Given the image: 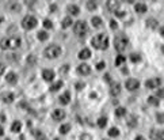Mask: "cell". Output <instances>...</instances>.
<instances>
[{
    "mask_svg": "<svg viewBox=\"0 0 164 140\" xmlns=\"http://www.w3.org/2000/svg\"><path fill=\"white\" fill-rule=\"evenodd\" d=\"M91 44H92L94 48H96V49H100V50H104V49H107L108 46V37L106 34H98L95 36L91 40Z\"/></svg>",
    "mask_w": 164,
    "mask_h": 140,
    "instance_id": "6da1fadb",
    "label": "cell"
},
{
    "mask_svg": "<svg viewBox=\"0 0 164 140\" xmlns=\"http://www.w3.org/2000/svg\"><path fill=\"white\" fill-rule=\"evenodd\" d=\"M128 45H129V40L125 36L115 37V40H114V48H115V50L123 52V50L128 48Z\"/></svg>",
    "mask_w": 164,
    "mask_h": 140,
    "instance_id": "7a4b0ae2",
    "label": "cell"
},
{
    "mask_svg": "<svg viewBox=\"0 0 164 140\" xmlns=\"http://www.w3.org/2000/svg\"><path fill=\"white\" fill-rule=\"evenodd\" d=\"M73 31H75V34L79 37H83V36H86L87 34V31H88V26H87V23L84 21H77L75 25H73Z\"/></svg>",
    "mask_w": 164,
    "mask_h": 140,
    "instance_id": "3957f363",
    "label": "cell"
},
{
    "mask_svg": "<svg viewBox=\"0 0 164 140\" xmlns=\"http://www.w3.org/2000/svg\"><path fill=\"white\" fill-rule=\"evenodd\" d=\"M60 55H61V48L58 45H50L45 49V56L48 59H57Z\"/></svg>",
    "mask_w": 164,
    "mask_h": 140,
    "instance_id": "277c9868",
    "label": "cell"
},
{
    "mask_svg": "<svg viewBox=\"0 0 164 140\" xmlns=\"http://www.w3.org/2000/svg\"><path fill=\"white\" fill-rule=\"evenodd\" d=\"M22 26L23 29L26 30H31V29H34L37 26V18L33 15H26L23 18V21H22Z\"/></svg>",
    "mask_w": 164,
    "mask_h": 140,
    "instance_id": "5b68a950",
    "label": "cell"
},
{
    "mask_svg": "<svg viewBox=\"0 0 164 140\" xmlns=\"http://www.w3.org/2000/svg\"><path fill=\"white\" fill-rule=\"evenodd\" d=\"M125 86H126V88H128L129 91H136L140 87V82L137 79H128Z\"/></svg>",
    "mask_w": 164,
    "mask_h": 140,
    "instance_id": "8992f818",
    "label": "cell"
},
{
    "mask_svg": "<svg viewBox=\"0 0 164 140\" xmlns=\"http://www.w3.org/2000/svg\"><path fill=\"white\" fill-rule=\"evenodd\" d=\"M7 41H8V49H18L21 46L19 37H11V38H7Z\"/></svg>",
    "mask_w": 164,
    "mask_h": 140,
    "instance_id": "52a82bcc",
    "label": "cell"
},
{
    "mask_svg": "<svg viewBox=\"0 0 164 140\" xmlns=\"http://www.w3.org/2000/svg\"><path fill=\"white\" fill-rule=\"evenodd\" d=\"M160 79L159 78H152V79H149V80H147L145 82V86L148 88H157L160 86Z\"/></svg>",
    "mask_w": 164,
    "mask_h": 140,
    "instance_id": "ba28073f",
    "label": "cell"
},
{
    "mask_svg": "<svg viewBox=\"0 0 164 140\" xmlns=\"http://www.w3.org/2000/svg\"><path fill=\"white\" fill-rule=\"evenodd\" d=\"M52 117H53V120H56V121H61V120L65 118V112L61 109H56V110H53Z\"/></svg>",
    "mask_w": 164,
    "mask_h": 140,
    "instance_id": "9c48e42d",
    "label": "cell"
},
{
    "mask_svg": "<svg viewBox=\"0 0 164 140\" xmlns=\"http://www.w3.org/2000/svg\"><path fill=\"white\" fill-rule=\"evenodd\" d=\"M119 93H121V84L117 83V82H113L110 86V94L113 97H117V95H119Z\"/></svg>",
    "mask_w": 164,
    "mask_h": 140,
    "instance_id": "30bf717a",
    "label": "cell"
},
{
    "mask_svg": "<svg viewBox=\"0 0 164 140\" xmlns=\"http://www.w3.org/2000/svg\"><path fill=\"white\" fill-rule=\"evenodd\" d=\"M14 98H15V95L12 93H10V91H8V93H3L0 95V99H1L4 104H11V102L14 101Z\"/></svg>",
    "mask_w": 164,
    "mask_h": 140,
    "instance_id": "8fae6325",
    "label": "cell"
},
{
    "mask_svg": "<svg viewBox=\"0 0 164 140\" xmlns=\"http://www.w3.org/2000/svg\"><path fill=\"white\" fill-rule=\"evenodd\" d=\"M164 136V132L163 131H157V129H152L151 131V135H149V137H151V140H161Z\"/></svg>",
    "mask_w": 164,
    "mask_h": 140,
    "instance_id": "7c38bea8",
    "label": "cell"
},
{
    "mask_svg": "<svg viewBox=\"0 0 164 140\" xmlns=\"http://www.w3.org/2000/svg\"><path fill=\"white\" fill-rule=\"evenodd\" d=\"M77 72L80 73V75H88V73L91 72V68H90V65L88 64H80L79 67H77Z\"/></svg>",
    "mask_w": 164,
    "mask_h": 140,
    "instance_id": "4fadbf2b",
    "label": "cell"
},
{
    "mask_svg": "<svg viewBox=\"0 0 164 140\" xmlns=\"http://www.w3.org/2000/svg\"><path fill=\"white\" fill-rule=\"evenodd\" d=\"M42 78L45 79L46 82H52L54 79V72L52 69H44L42 71Z\"/></svg>",
    "mask_w": 164,
    "mask_h": 140,
    "instance_id": "5bb4252c",
    "label": "cell"
},
{
    "mask_svg": "<svg viewBox=\"0 0 164 140\" xmlns=\"http://www.w3.org/2000/svg\"><path fill=\"white\" fill-rule=\"evenodd\" d=\"M5 80H7V83H10V84H16V82H18V75H16L15 72H8L7 76H5Z\"/></svg>",
    "mask_w": 164,
    "mask_h": 140,
    "instance_id": "9a60e30c",
    "label": "cell"
},
{
    "mask_svg": "<svg viewBox=\"0 0 164 140\" xmlns=\"http://www.w3.org/2000/svg\"><path fill=\"white\" fill-rule=\"evenodd\" d=\"M90 57H91V50L88 48H84L79 52V59H82V60H87Z\"/></svg>",
    "mask_w": 164,
    "mask_h": 140,
    "instance_id": "2e32d148",
    "label": "cell"
},
{
    "mask_svg": "<svg viewBox=\"0 0 164 140\" xmlns=\"http://www.w3.org/2000/svg\"><path fill=\"white\" fill-rule=\"evenodd\" d=\"M69 102H71V94H69V91H65V93L60 97V104L68 105Z\"/></svg>",
    "mask_w": 164,
    "mask_h": 140,
    "instance_id": "e0dca14e",
    "label": "cell"
},
{
    "mask_svg": "<svg viewBox=\"0 0 164 140\" xmlns=\"http://www.w3.org/2000/svg\"><path fill=\"white\" fill-rule=\"evenodd\" d=\"M134 10L137 11L139 14H144V12H147L148 7H147V4H145V3H137V4L134 5Z\"/></svg>",
    "mask_w": 164,
    "mask_h": 140,
    "instance_id": "ac0fdd59",
    "label": "cell"
},
{
    "mask_svg": "<svg viewBox=\"0 0 164 140\" xmlns=\"http://www.w3.org/2000/svg\"><path fill=\"white\" fill-rule=\"evenodd\" d=\"M106 7H107V8L111 11V12H115V11L118 10V7H119V3H118V1H114V0H111V1H107Z\"/></svg>",
    "mask_w": 164,
    "mask_h": 140,
    "instance_id": "d6986e66",
    "label": "cell"
},
{
    "mask_svg": "<svg viewBox=\"0 0 164 140\" xmlns=\"http://www.w3.org/2000/svg\"><path fill=\"white\" fill-rule=\"evenodd\" d=\"M68 12H69L71 15H77V14L80 12V8H79L76 4H69L68 5Z\"/></svg>",
    "mask_w": 164,
    "mask_h": 140,
    "instance_id": "ffe728a7",
    "label": "cell"
},
{
    "mask_svg": "<svg viewBox=\"0 0 164 140\" xmlns=\"http://www.w3.org/2000/svg\"><path fill=\"white\" fill-rule=\"evenodd\" d=\"M72 23H73L72 18H71V16H67V18H64V19H62L61 27H62V29H68L69 26H72Z\"/></svg>",
    "mask_w": 164,
    "mask_h": 140,
    "instance_id": "44dd1931",
    "label": "cell"
},
{
    "mask_svg": "<svg viewBox=\"0 0 164 140\" xmlns=\"http://www.w3.org/2000/svg\"><path fill=\"white\" fill-rule=\"evenodd\" d=\"M126 124H128V127H130V128H134V127L137 125V118H136V116H129Z\"/></svg>",
    "mask_w": 164,
    "mask_h": 140,
    "instance_id": "7402d4cb",
    "label": "cell"
},
{
    "mask_svg": "<svg viewBox=\"0 0 164 140\" xmlns=\"http://www.w3.org/2000/svg\"><path fill=\"white\" fill-rule=\"evenodd\" d=\"M21 129H22L21 121H14V122H12V125H11V131H12V132H15V133H18Z\"/></svg>",
    "mask_w": 164,
    "mask_h": 140,
    "instance_id": "603a6c76",
    "label": "cell"
},
{
    "mask_svg": "<svg viewBox=\"0 0 164 140\" xmlns=\"http://www.w3.org/2000/svg\"><path fill=\"white\" fill-rule=\"evenodd\" d=\"M147 26L151 27V29H156L157 27V21L155 18H149V19H147Z\"/></svg>",
    "mask_w": 164,
    "mask_h": 140,
    "instance_id": "cb8c5ba5",
    "label": "cell"
},
{
    "mask_svg": "<svg viewBox=\"0 0 164 140\" xmlns=\"http://www.w3.org/2000/svg\"><path fill=\"white\" fill-rule=\"evenodd\" d=\"M91 22H92L94 27H102V19L99 16H94L92 19H91Z\"/></svg>",
    "mask_w": 164,
    "mask_h": 140,
    "instance_id": "d4e9b609",
    "label": "cell"
},
{
    "mask_svg": "<svg viewBox=\"0 0 164 140\" xmlns=\"http://www.w3.org/2000/svg\"><path fill=\"white\" fill-rule=\"evenodd\" d=\"M69 131H71V125L69 124H62L61 127H60V133H62V135L68 133Z\"/></svg>",
    "mask_w": 164,
    "mask_h": 140,
    "instance_id": "484cf974",
    "label": "cell"
},
{
    "mask_svg": "<svg viewBox=\"0 0 164 140\" xmlns=\"http://www.w3.org/2000/svg\"><path fill=\"white\" fill-rule=\"evenodd\" d=\"M48 38H49V34H48L46 31H39V33H38V40H39V41H46Z\"/></svg>",
    "mask_w": 164,
    "mask_h": 140,
    "instance_id": "4316f807",
    "label": "cell"
},
{
    "mask_svg": "<svg viewBox=\"0 0 164 140\" xmlns=\"http://www.w3.org/2000/svg\"><path fill=\"white\" fill-rule=\"evenodd\" d=\"M125 114H126V109H125V108H122V106L117 108V110H115V116H117V117H122Z\"/></svg>",
    "mask_w": 164,
    "mask_h": 140,
    "instance_id": "83f0119b",
    "label": "cell"
},
{
    "mask_svg": "<svg viewBox=\"0 0 164 140\" xmlns=\"http://www.w3.org/2000/svg\"><path fill=\"white\" fill-rule=\"evenodd\" d=\"M61 87H62V82L61 80H58V82H56L54 84H52L50 86V91H57V90H60Z\"/></svg>",
    "mask_w": 164,
    "mask_h": 140,
    "instance_id": "f1b7e54d",
    "label": "cell"
},
{
    "mask_svg": "<svg viewBox=\"0 0 164 140\" xmlns=\"http://www.w3.org/2000/svg\"><path fill=\"white\" fill-rule=\"evenodd\" d=\"M106 124H107V118L106 117H100V118L98 120V127L99 128H104Z\"/></svg>",
    "mask_w": 164,
    "mask_h": 140,
    "instance_id": "f546056e",
    "label": "cell"
},
{
    "mask_svg": "<svg viewBox=\"0 0 164 140\" xmlns=\"http://www.w3.org/2000/svg\"><path fill=\"white\" fill-rule=\"evenodd\" d=\"M118 135H119V131H118L117 128H110V131H108V136H111V137H117Z\"/></svg>",
    "mask_w": 164,
    "mask_h": 140,
    "instance_id": "4dcf8cb0",
    "label": "cell"
},
{
    "mask_svg": "<svg viewBox=\"0 0 164 140\" xmlns=\"http://www.w3.org/2000/svg\"><path fill=\"white\" fill-rule=\"evenodd\" d=\"M148 104L149 105H153V106H157V105H159V99L156 98V97H149V98H148Z\"/></svg>",
    "mask_w": 164,
    "mask_h": 140,
    "instance_id": "1f68e13d",
    "label": "cell"
},
{
    "mask_svg": "<svg viewBox=\"0 0 164 140\" xmlns=\"http://www.w3.org/2000/svg\"><path fill=\"white\" fill-rule=\"evenodd\" d=\"M130 60L133 63H139L140 60H141V57H140V55H137V53H132V55H130Z\"/></svg>",
    "mask_w": 164,
    "mask_h": 140,
    "instance_id": "d6a6232c",
    "label": "cell"
},
{
    "mask_svg": "<svg viewBox=\"0 0 164 140\" xmlns=\"http://www.w3.org/2000/svg\"><path fill=\"white\" fill-rule=\"evenodd\" d=\"M0 48L1 49H8V41H7V38H3L1 41H0Z\"/></svg>",
    "mask_w": 164,
    "mask_h": 140,
    "instance_id": "836d02e7",
    "label": "cell"
},
{
    "mask_svg": "<svg viewBox=\"0 0 164 140\" xmlns=\"http://www.w3.org/2000/svg\"><path fill=\"white\" fill-rule=\"evenodd\" d=\"M125 56H118L117 59H115V65H121L122 63H125Z\"/></svg>",
    "mask_w": 164,
    "mask_h": 140,
    "instance_id": "e575fe53",
    "label": "cell"
},
{
    "mask_svg": "<svg viewBox=\"0 0 164 140\" xmlns=\"http://www.w3.org/2000/svg\"><path fill=\"white\" fill-rule=\"evenodd\" d=\"M156 118L159 124H164V113H157L156 114Z\"/></svg>",
    "mask_w": 164,
    "mask_h": 140,
    "instance_id": "d590c367",
    "label": "cell"
},
{
    "mask_svg": "<svg viewBox=\"0 0 164 140\" xmlns=\"http://www.w3.org/2000/svg\"><path fill=\"white\" fill-rule=\"evenodd\" d=\"M98 7V4L95 3V1H87V8L88 10H95Z\"/></svg>",
    "mask_w": 164,
    "mask_h": 140,
    "instance_id": "8d00e7d4",
    "label": "cell"
},
{
    "mask_svg": "<svg viewBox=\"0 0 164 140\" xmlns=\"http://www.w3.org/2000/svg\"><path fill=\"white\" fill-rule=\"evenodd\" d=\"M10 10L11 11H15V12H18V11L21 10V5L18 4V3H14V4L10 5Z\"/></svg>",
    "mask_w": 164,
    "mask_h": 140,
    "instance_id": "74e56055",
    "label": "cell"
},
{
    "mask_svg": "<svg viewBox=\"0 0 164 140\" xmlns=\"http://www.w3.org/2000/svg\"><path fill=\"white\" fill-rule=\"evenodd\" d=\"M7 60H8V61H16V60H18V55H15V53L8 55V56H7Z\"/></svg>",
    "mask_w": 164,
    "mask_h": 140,
    "instance_id": "f35d334b",
    "label": "cell"
},
{
    "mask_svg": "<svg viewBox=\"0 0 164 140\" xmlns=\"http://www.w3.org/2000/svg\"><path fill=\"white\" fill-rule=\"evenodd\" d=\"M44 27H45V29H52L53 25H52V22L49 21V19H45V21H44Z\"/></svg>",
    "mask_w": 164,
    "mask_h": 140,
    "instance_id": "ab89813d",
    "label": "cell"
},
{
    "mask_svg": "<svg viewBox=\"0 0 164 140\" xmlns=\"http://www.w3.org/2000/svg\"><path fill=\"white\" fill-rule=\"evenodd\" d=\"M156 97H157V98H164V88H159V90L156 91Z\"/></svg>",
    "mask_w": 164,
    "mask_h": 140,
    "instance_id": "60d3db41",
    "label": "cell"
},
{
    "mask_svg": "<svg viewBox=\"0 0 164 140\" xmlns=\"http://www.w3.org/2000/svg\"><path fill=\"white\" fill-rule=\"evenodd\" d=\"M106 67V64H104V61H100V63H98L96 64V68L100 71V69H103V68Z\"/></svg>",
    "mask_w": 164,
    "mask_h": 140,
    "instance_id": "b9f144b4",
    "label": "cell"
},
{
    "mask_svg": "<svg viewBox=\"0 0 164 140\" xmlns=\"http://www.w3.org/2000/svg\"><path fill=\"white\" fill-rule=\"evenodd\" d=\"M33 135L35 136L37 139H38V137H41V136H44V135H42V132H41V131H38V129L34 131V132H33Z\"/></svg>",
    "mask_w": 164,
    "mask_h": 140,
    "instance_id": "7bdbcfd3",
    "label": "cell"
},
{
    "mask_svg": "<svg viewBox=\"0 0 164 140\" xmlns=\"http://www.w3.org/2000/svg\"><path fill=\"white\" fill-rule=\"evenodd\" d=\"M27 61L30 63V64H34V63H35V56L30 55V56H29V59H27Z\"/></svg>",
    "mask_w": 164,
    "mask_h": 140,
    "instance_id": "ee69618b",
    "label": "cell"
},
{
    "mask_svg": "<svg viewBox=\"0 0 164 140\" xmlns=\"http://www.w3.org/2000/svg\"><path fill=\"white\" fill-rule=\"evenodd\" d=\"M80 139H82V140H91L92 137H91L90 135H87V133H84V135H82V137H80Z\"/></svg>",
    "mask_w": 164,
    "mask_h": 140,
    "instance_id": "f6af8a7d",
    "label": "cell"
},
{
    "mask_svg": "<svg viewBox=\"0 0 164 140\" xmlns=\"http://www.w3.org/2000/svg\"><path fill=\"white\" fill-rule=\"evenodd\" d=\"M110 27H111L113 30H115V29H117V22H115V21H110Z\"/></svg>",
    "mask_w": 164,
    "mask_h": 140,
    "instance_id": "bcb514c9",
    "label": "cell"
},
{
    "mask_svg": "<svg viewBox=\"0 0 164 140\" xmlns=\"http://www.w3.org/2000/svg\"><path fill=\"white\" fill-rule=\"evenodd\" d=\"M114 14H115V15H117V16H123V15H125V11H115V12H114Z\"/></svg>",
    "mask_w": 164,
    "mask_h": 140,
    "instance_id": "7dc6e473",
    "label": "cell"
},
{
    "mask_svg": "<svg viewBox=\"0 0 164 140\" xmlns=\"http://www.w3.org/2000/svg\"><path fill=\"white\" fill-rule=\"evenodd\" d=\"M68 69H69V65H64V68H61V71H60V72H61V73H65Z\"/></svg>",
    "mask_w": 164,
    "mask_h": 140,
    "instance_id": "c3c4849f",
    "label": "cell"
},
{
    "mask_svg": "<svg viewBox=\"0 0 164 140\" xmlns=\"http://www.w3.org/2000/svg\"><path fill=\"white\" fill-rule=\"evenodd\" d=\"M4 71H5V67L3 65V64H0V76H1V75L4 73Z\"/></svg>",
    "mask_w": 164,
    "mask_h": 140,
    "instance_id": "681fc988",
    "label": "cell"
},
{
    "mask_svg": "<svg viewBox=\"0 0 164 140\" xmlns=\"http://www.w3.org/2000/svg\"><path fill=\"white\" fill-rule=\"evenodd\" d=\"M103 78H104V80H106V82H110V80H111V76H110L108 73H106V75H104Z\"/></svg>",
    "mask_w": 164,
    "mask_h": 140,
    "instance_id": "f907efd6",
    "label": "cell"
},
{
    "mask_svg": "<svg viewBox=\"0 0 164 140\" xmlns=\"http://www.w3.org/2000/svg\"><path fill=\"white\" fill-rule=\"evenodd\" d=\"M5 121V116L3 113H0V122H4Z\"/></svg>",
    "mask_w": 164,
    "mask_h": 140,
    "instance_id": "816d5d0a",
    "label": "cell"
},
{
    "mask_svg": "<svg viewBox=\"0 0 164 140\" xmlns=\"http://www.w3.org/2000/svg\"><path fill=\"white\" fill-rule=\"evenodd\" d=\"M76 87H77V90H82V87H84V84H83V83H77Z\"/></svg>",
    "mask_w": 164,
    "mask_h": 140,
    "instance_id": "f5cc1de1",
    "label": "cell"
},
{
    "mask_svg": "<svg viewBox=\"0 0 164 140\" xmlns=\"http://www.w3.org/2000/svg\"><path fill=\"white\" fill-rule=\"evenodd\" d=\"M134 140H147V139H145L144 136H137V137H136Z\"/></svg>",
    "mask_w": 164,
    "mask_h": 140,
    "instance_id": "db71d44e",
    "label": "cell"
},
{
    "mask_svg": "<svg viewBox=\"0 0 164 140\" xmlns=\"http://www.w3.org/2000/svg\"><path fill=\"white\" fill-rule=\"evenodd\" d=\"M4 135V129H3V127H0V136Z\"/></svg>",
    "mask_w": 164,
    "mask_h": 140,
    "instance_id": "11a10c76",
    "label": "cell"
},
{
    "mask_svg": "<svg viewBox=\"0 0 164 140\" xmlns=\"http://www.w3.org/2000/svg\"><path fill=\"white\" fill-rule=\"evenodd\" d=\"M160 34L164 37V27H161V29H160Z\"/></svg>",
    "mask_w": 164,
    "mask_h": 140,
    "instance_id": "9f6ffc18",
    "label": "cell"
},
{
    "mask_svg": "<svg viewBox=\"0 0 164 140\" xmlns=\"http://www.w3.org/2000/svg\"><path fill=\"white\" fill-rule=\"evenodd\" d=\"M160 49H161V52L164 53V45H161V46H160Z\"/></svg>",
    "mask_w": 164,
    "mask_h": 140,
    "instance_id": "6f0895ef",
    "label": "cell"
},
{
    "mask_svg": "<svg viewBox=\"0 0 164 140\" xmlns=\"http://www.w3.org/2000/svg\"><path fill=\"white\" fill-rule=\"evenodd\" d=\"M0 22H1V16H0Z\"/></svg>",
    "mask_w": 164,
    "mask_h": 140,
    "instance_id": "680465c9",
    "label": "cell"
},
{
    "mask_svg": "<svg viewBox=\"0 0 164 140\" xmlns=\"http://www.w3.org/2000/svg\"><path fill=\"white\" fill-rule=\"evenodd\" d=\"M54 140H58V139H54Z\"/></svg>",
    "mask_w": 164,
    "mask_h": 140,
    "instance_id": "91938a15",
    "label": "cell"
}]
</instances>
